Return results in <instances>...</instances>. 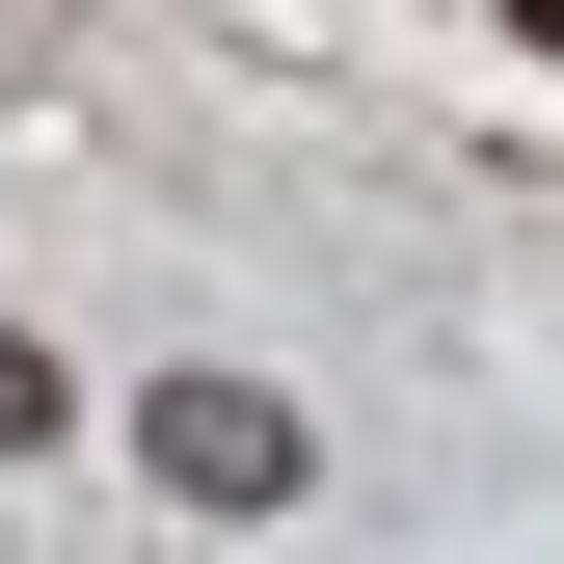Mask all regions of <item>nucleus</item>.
Wrapping results in <instances>:
<instances>
[{
	"label": "nucleus",
	"instance_id": "obj_1",
	"mask_svg": "<svg viewBox=\"0 0 564 564\" xmlns=\"http://www.w3.org/2000/svg\"><path fill=\"white\" fill-rule=\"evenodd\" d=\"M134 484H162V511H296L323 431H296L269 377H162V403H134Z\"/></svg>",
	"mask_w": 564,
	"mask_h": 564
},
{
	"label": "nucleus",
	"instance_id": "obj_3",
	"mask_svg": "<svg viewBox=\"0 0 564 564\" xmlns=\"http://www.w3.org/2000/svg\"><path fill=\"white\" fill-rule=\"evenodd\" d=\"M511 28H538V54H564V0H511Z\"/></svg>",
	"mask_w": 564,
	"mask_h": 564
},
{
	"label": "nucleus",
	"instance_id": "obj_2",
	"mask_svg": "<svg viewBox=\"0 0 564 564\" xmlns=\"http://www.w3.org/2000/svg\"><path fill=\"white\" fill-rule=\"evenodd\" d=\"M0 457H54V349L28 323H0Z\"/></svg>",
	"mask_w": 564,
	"mask_h": 564
}]
</instances>
